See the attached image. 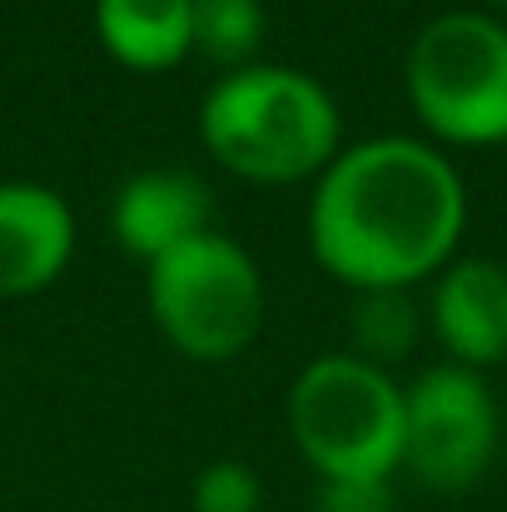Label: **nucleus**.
<instances>
[{
    "label": "nucleus",
    "mask_w": 507,
    "mask_h": 512,
    "mask_svg": "<svg viewBox=\"0 0 507 512\" xmlns=\"http://www.w3.org/2000/svg\"><path fill=\"white\" fill-rule=\"evenodd\" d=\"M468 229V184L418 135H368L343 145L309 194V254L353 294L418 289L438 279Z\"/></svg>",
    "instance_id": "nucleus-1"
},
{
    "label": "nucleus",
    "mask_w": 507,
    "mask_h": 512,
    "mask_svg": "<svg viewBox=\"0 0 507 512\" xmlns=\"http://www.w3.org/2000/svg\"><path fill=\"white\" fill-rule=\"evenodd\" d=\"M289 438L319 483L393 478L403 468V383L348 348L319 353L289 388Z\"/></svg>",
    "instance_id": "nucleus-3"
},
{
    "label": "nucleus",
    "mask_w": 507,
    "mask_h": 512,
    "mask_svg": "<svg viewBox=\"0 0 507 512\" xmlns=\"http://www.w3.org/2000/svg\"><path fill=\"white\" fill-rule=\"evenodd\" d=\"M403 90L438 150L507 145V20L488 10L433 15L403 55Z\"/></svg>",
    "instance_id": "nucleus-4"
},
{
    "label": "nucleus",
    "mask_w": 507,
    "mask_h": 512,
    "mask_svg": "<svg viewBox=\"0 0 507 512\" xmlns=\"http://www.w3.org/2000/svg\"><path fill=\"white\" fill-rule=\"evenodd\" d=\"M319 512H398L393 478H334V483H319Z\"/></svg>",
    "instance_id": "nucleus-14"
},
{
    "label": "nucleus",
    "mask_w": 507,
    "mask_h": 512,
    "mask_svg": "<svg viewBox=\"0 0 507 512\" xmlns=\"http://www.w3.org/2000/svg\"><path fill=\"white\" fill-rule=\"evenodd\" d=\"M145 309L174 353L194 363H229L264 334L269 294L254 254L239 239L204 229L145 264Z\"/></svg>",
    "instance_id": "nucleus-5"
},
{
    "label": "nucleus",
    "mask_w": 507,
    "mask_h": 512,
    "mask_svg": "<svg viewBox=\"0 0 507 512\" xmlns=\"http://www.w3.org/2000/svg\"><path fill=\"white\" fill-rule=\"evenodd\" d=\"M503 443V413L478 368L433 363L403 388V473L443 498L473 493Z\"/></svg>",
    "instance_id": "nucleus-6"
},
{
    "label": "nucleus",
    "mask_w": 507,
    "mask_h": 512,
    "mask_svg": "<svg viewBox=\"0 0 507 512\" xmlns=\"http://www.w3.org/2000/svg\"><path fill=\"white\" fill-rule=\"evenodd\" d=\"M199 140L219 170L244 184H314L343 150V110L319 75L254 60L204 90Z\"/></svg>",
    "instance_id": "nucleus-2"
},
{
    "label": "nucleus",
    "mask_w": 507,
    "mask_h": 512,
    "mask_svg": "<svg viewBox=\"0 0 507 512\" xmlns=\"http://www.w3.org/2000/svg\"><path fill=\"white\" fill-rule=\"evenodd\" d=\"M75 259V209L35 179H0V299L45 294Z\"/></svg>",
    "instance_id": "nucleus-7"
},
{
    "label": "nucleus",
    "mask_w": 507,
    "mask_h": 512,
    "mask_svg": "<svg viewBox=\"0 0 507 512\" xmlns=\"http://www.w3.org/2000/svg\"><path fill=\"white\" fill-rule=\"evenodd\" d=\"M269 40L264 0H194V55L219 70H244Z\"/></svg>",
    "instance_id": "nucleus-12"
},
{
    "label": "nucleus",
    "mask_w": 507,
    "mask_h": 512,
    "mask_svg": "<svg viewBox=\"0 0 507 512\" xmlns=\"http://www.w3.org/2000/svg\"><path fill=\"white\" fill-rule=\"evenodd\" d=\"M483 10H488V15H498V20H507V0H483Z\"/></svg>",
    "instance_id": "nucleus-15"
},
{
    "label": "nucleus",
    "mask_w": 507,
    "mask_h": 512,
    "mask_svg": "<svg viewBox=\"0 0 507 512\" xmlns=\"http://www.w3.org/2000/svg\"><path fill=\"white\" fill-rule=\"evenodd\" d=\"M428 329L448 348V363L493 368L507 358V269L493 259H453L428 294Z\"/></svg>",
    "instance_id": "nucleus-8"
},
{
    "label": "nucleus",
    "mask_w": 507,
    "mask_h": 512,
    "mask_svg": "<svg viewBox=\"0 0 507 512\" xmlns=\"http://www.w3.org/2000/svg\"><path fill=\"white\" fill-rule=\"evenodd\" d=\"M105 55L135 75H165L194 55V0H95Z\"/></svg>",
    "instance_id": "nucleus-10"
},
{
    "label": "nucleus",
    "mask_w": 507,
    "mask_h": 512,
    "mask_svg": "<svg viewBox=\"0 0 507 512\" xmlns=\"http://www.w3.org/2000/svg\"><path fill=\"white\" fill-rule=\"evenodd\" d=\"M189 508L194 512H259L264 508V483L249 463L219 458L194 473L189 483Z\"/></svg>",
    "instance_id": "nucleus-13"
},
{
    "label": "nucleus",
    "mask_w": 507,
    "mask_h": 512,
    "mask_svg": "<svg viewBox=\"0 0 507 512\" xmlns=\"http://www.w3.org/2000/svg\"><path fill=\"white\" fill-rule=\"evenodd\" d=\"M428 329V314L408 289H378V294H353L348 304V353L373 363V368H398L413 358V348Z\"/></svg>",
    "instance_id": "nucleus-11"
},
{
    "label": "nucleus",
    "mask_w": 507,
    "mask_h": 512,
    "mask_svg": "<svg viewBox=\"0 0 507 512\" xmlns=\"http://www.w3.org/2000/svg\"><path fill=\"white\" fill-rule=\"evenodd\" d=\"M209 209H214V194L194 174L140 170L130 174L115 189V199H110V234H115V244L130 259L155 264V259H165L169 249H179L184 239L214 229Z\"/></svg>",
    "instance_id": "nucleus-9"
}]
</instances>
